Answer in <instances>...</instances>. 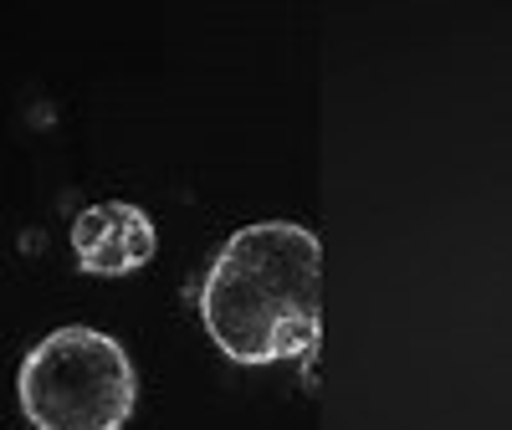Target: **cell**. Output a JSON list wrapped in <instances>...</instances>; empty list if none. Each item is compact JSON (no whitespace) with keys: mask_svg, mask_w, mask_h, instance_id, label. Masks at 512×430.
Returning a JSON list of instances; mask_svg holds the SVG:
<instances>
[{"mask_svg":"<svg viewBox=\"0 0 512 430\" xmlns=\"http://www.w3.org/2000/svg\"><path fill=\"white\" fill-rule=\"evenodd\" d=\"M200 323L210 343L241 369L303 364L323 343V241L297 221L236 226L200 277Z\"/></svg>","mask_w":512,"mask_h":430,"instance_id":"obj_1","label":"cell"},{"mask_svg":"<svg viewBox=\"0 0 512 430\" xmlns=\"http://www.w3.org/2000/svg\"><path fill=\"white\" fill-rule=\"evenodd\" d=\"M16 400L31 430H123L139 405V369L113 333L67 323L26 349Z\"/></svg>","mask_w":512,"mask_h":430,"instance_id":"obj_2","label":"cell"},{"mask_svg":"<svg viewBox=\"0 0 512 430\" xmlns=\"http://www.w3.org/2000/svg\"><path fill=\"white\" fill-rule=\"evenodd\" d=\"M154 251L159 236L149 210L128 200H98L72 221V262L88 277H134L154 262Z\"/></svg>","mask_w":512,"mask_h":430,"instance_id":"obj_3","label":"cell"}]
</instances>
